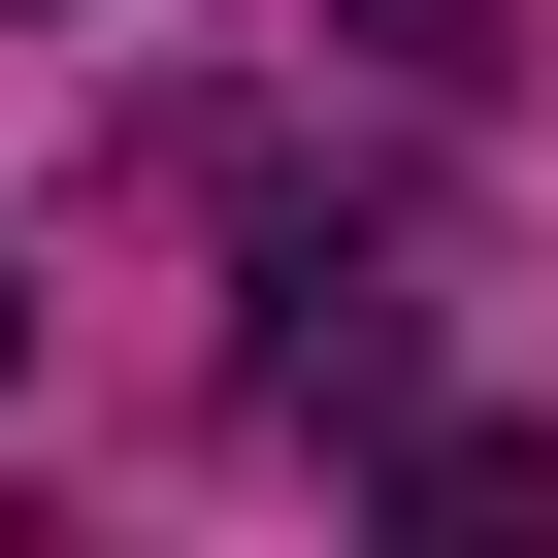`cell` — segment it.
Returning <instances> with one entry per match:
<instances>
[{"label":"cell","instance_id":"cell-3","mask_svg":"<svg viewBox=\"0 0 558 558\" xmlns=\"http://www.w3.org/2000/svg\"><path fill=\"white\" fill-rule=\"evenodd\" d=\"M0 329H34V296H0Z\"/></svg>","mask_w":558,"mask_h":558},{"label":"cell","instance_id":"cell-1","mask_svg":"<svg viewBox=\"0 0 558 558\" xmlns=\"http://www.w3.org/2000/svg\"><path fill=\"white\" fill-rule=\"evenodd\" d=\"M395 525H558V427H395Z\"/></svg>","mask_w":558,"mask_h":558},{"label":"cell","instance_id":"cell-2","mask_svg":"<svg viewBox=\"0 0 558 558\" xmlns=\"http://www.w3.org/2000/svg\"><path fill=\"white\" fill-rule=\"evenodd\" d=\"M395 66H493V0H395Z\"/></svg>","mask_w":558,"mask_h":558}]
</instances>
